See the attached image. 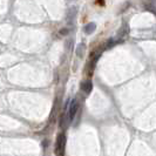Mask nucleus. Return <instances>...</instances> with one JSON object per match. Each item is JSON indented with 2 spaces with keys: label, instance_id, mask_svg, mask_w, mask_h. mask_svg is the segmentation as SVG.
Instances as JSON below:
<instances>
[{
  "label": "nucleus",
  "instance_id": "obj_1",
  "mask_svg": "<svg viewBox=\"0 0 156 156\" xmlns=\"http://www.w3.org/2000/svg\"><path fill=\"white\" fill-rule=\"evenodd\" d=\"M65 146H66V136L65 134H59L56 137V142H55V153L59 156L63 155Z\"/></svg>",
  "mask_w": 156,
  "mask_h": 156
},
{
  "label": "nucleus",
  "instance_id": "obj_2",
  "mask_svg": "<svg viewBox=\"0 0 156 156\" xmlns=\"http://www.w3.org/2000/svg\"><path fill=\"white\" fill-rule=\"evenodd\" d=\"M78 110H79V102L76 99H74V100H72V102H70L69 110H68L69 120H73V119H74V116H75L76 113H78Z\"/></svg>",
  "mask_w": 156,
  "mask_h": 156
},
{
  "label": "nucleus",
  "instance_id": "obj_3",
  "mask_svg": "<svg viewBox=\"0 0 156 156\" xmlns=\"http://www.w3.org/2000/svg\"><path fill=\"white\" fill-rule=\"evenodd\" d=\"M81 89H82L86 94L90 93V92H92V89H93V82H92L90 80H87V81H85V82H82V85H81Z\"/></svg>",
  "mask_w": 156,
  "mask_h": 156
},
{
  "label": "nucleus",
  "instance_id": "obj_4",
  "mask_svg": "<svg viewBox=\"0 0 156 156\" xmlns=\"http://www.w3.org/2000/svg\"><path fill=\"white\" fill-rule=\"evenodd\" d=\"M75 16H76V7H70L67 12V21L68 23H72L73 20L75 19Z\"/></svg>",
  "mask_w": 156,
  "mask_h": 156
},
{
  "label": "nucleus",
  "instance_id": "obj_5",
  "mask_svg": "<svg viewBox=\"0 0 156 156\" xmlns=\"http://www.w3.org/2000/svg\"><path fill=\"white\" fill-rule=\"evenodd\" d=\"M95 28H96V25L94 23H87L86 26H85V28H83V31L86 34H92L94 31H95Z\"/></svg>",
  "mask_w": 156,
  "mask_h": 156
},
{
  "label": "nucleus",
  "instance_id": "obj_6",
  "mask_svg": "<svg viewBox=\"0 0 156 156\" xmlns=\"http://www.w3.org/2000/svg\"><path fill=\"white\" fill-rule=\"evenodd\" d=\"M83 52H85V44H80V45H78L75 53H76V55H78L79 58H82Z\"/></svg>",
  "mask_w": 156,
  "mask_h": 156
},
{
  "label": "nucleus",
  "instance_id": "obj_7",
  "mask_svg": "<svg viewBox=\"0 0 156 156\" xmlns=\"http://www.w3.org/2000/svg\"><path fill=\"white\" fill-rule=\"evenodd\" d=\"M127 34H128V28H127V26H125V27H122V28L120 30L117 37H119V38H125Z\"/></svg>",
  "mask_w": 156,
  "mask_h": 156
},
{
  "label": "nucleus",
  "instance_id": "obj_8",
  "mask_svg": "<svg viewBox=\"0 0 156 156\" xmlns=\"http://www.w3.org/2000/svg\"><path fill=\"white\" fill-rule=\"evenodd\" d=\"M146 7H147V9L148 11H150V12H153L154 14L156 16V6L153 4V2H149V4H146Z\"/></svg>",
  "mask_w": 156,
  "mask_h": 156
},
{
  "label": "nucleus",
  "instance_id": "obj_9",
  "mask_svg": "<svg viewBox=\"0 0 156 156\" xmlns=\"http://www.w3.org/2000/svg\"><path fill=\"white\" fill-rule=\"evenodd\" d=\"M115 44H116V41H115V40H114V39H109V40H108V42H107V45H106V46H107L106 48H110V47L114 46Z\"/></svg>",
  "mask_w": 156,
  "mask_h": 156
},
{
  "label": "nucleus",
  "instance_id": "obj_10",
  "mask_svg": "<svg viewBox=\"0 0 156 156\" xmlns=\"http://www.w3.org/2000/svg\"><path fill=\"white\" fill-rule=\"evenodd\" d=\"M68 30H67V28H63V30H61V31H60V34H61V35H67V34H68Z\"/></svg>",
  "mask_w": 156,
  "mask_h": 156
}]
</instances>
